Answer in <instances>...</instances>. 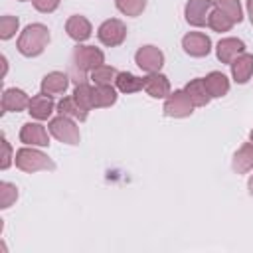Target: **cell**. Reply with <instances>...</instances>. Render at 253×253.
Masks as SVG:
<instances>
[{"label": "cell", "mask_w": 253, "mask_h": 253, "mask_svg": "<svg viewBox=\"0 0 253 253\" xmlns=\"http://www.w3.org/2000/svg\"><path fill=\"white\" fill-rule=\"evenodd\" d=\"M105 63V53L95 47V45H79L73 47L71 53V69H69V77L77 83L87 81V73H91L95 67Z\"/></svg>", "instance_id": "1"}, {"label": "cell", "mask_w": 253, "mask_h": 253, "mask_svg": "<svg viewBox=\"0 0 253 253\" xmlns=\"http://www.w3.org/2000/svg\"><path fill=\"white\" fill-rule=\"evenodd\" d=\"M49 38H51V36H49L47 26H43V24H40V22L28 24V26L22 30V34H20V38H18V42H16V47H18V51H20L24 57H38V55H42L43 49L47 47Z\"/></svg>", "instance_id": "2"}, {"label": "cell", "mask_w": 253, "mask_h": 253, "mask_svg": "<svg viewBox=\"0 0 253 253\" xmlns=\"http://www.w3.org/2000/svg\"><path fill=\"white\" fill-rule=\"evenodd\" d=\"M14 164L16 168H20L22 172H40V170H53L55 168V162L42 150H38L36 146H22L20 150H16V156H14Z\"/></svg>", "instance_id": "3"}, {"label": "cell", "mask_w": 253, "mask_h": 253, "mask_svg": "<svg viewBox=\"0 0 253 253\" xmlns=\"http://www.w3.org/2000/svg\"><path fill=\"white\" fill-rule=\"evenodd\" d=\"M47 130L53 138H57L59 142L63 144H69V146H75L79 144L81 140V134H79V126L75 123V119L71 117H65V115H57L49 121L47 125Z\"/></svg>", "instance_id": "4"}, {"label": "cell", "mask_w": 253, "mask_h": 253, "mask_svg": "<svg viewBox=\"0 0 253 253\" xmlns=\"http://www.w3.org/2000/svg\"><path fill=\"white\" fill-rule=\"evenodd\" d=\"M97 38L107 47H117L126 40V26L119 18H109L97 28Z\"/></svg>", "instance_id": "5"}, {"label": "cell", "mask_w": 253, "mask_h": 253, "mask_svg": "<svg viewBox=\"0 0 253 253\" xmlns=\"http://www.w3.org/2000/svg\"><path fill=\"white\" fill-rule=\"evenodd\" d=\"M194 103L190 101V97L186 95V91L184 89H176V91H172L168 97H166V101H164V115L166 117H172V119H186V117H190L192 113H194Z\"/></svg>", "instance_id": "6"}, {"label": "cell", "mask_w": 253, "mask_h": 253, "mask_svg": "<svg viewBox=\"0 0 253 253\" xmlns=\"http://www.w3.org/2000/svg\"><path fill=\"white\" fill-rule=\"evenodd\" d=\"M213 0H188L184 6V16L186 22L194 28H204L208 26L210 12L213 10Z\"/></svg>", "instance_id": "7"}, {"label": "cell", "mask_w": 253, "mask_h": 253, "mask_svg": "<svg viewBox=\"0 0 253 253\" xmlns=\"http://www.w3.org/2000/svg\"><path fill=\"white\" fill-rule=\"evenodd\" d=\"M134 63L144 73H156L164 65V53L156 45H142L134 53Z\"/></svg>", "instance_id": "8"}, {"label": "cell", "mask_w": 253, "mask_h": 253, "mask_svg": "<svg viewBox=\"0 0 253 253\" xmlns=\"http://www.w3.org/2000/svg\"><path fill=\"white\" fill-rule=\"evenodd\" d=\"M20 142L26 146H47L49 144V130L42 123H24L20 128Z\"/></svg>", "instance_id": "9"}, {"label": "cell", "mask_w": 253, "mask_h": 253, "mask_svg": "<svg viewBox=\"0 0 253 253\" xmlns=\"http://www.w3.org/2000/svg\"><path fill=\"white\" fill-rule=\"evenodd\" d=\"M182 47L190 57H206L211 51V40L202 32H188L182 38Z\"/></svg>", "instance_id": "10"}, {"label": "cell", "mask_w": 253, "mask_h": 253, "mask_svg": "<svg viewBox=\"0 0 253 253\" xmlns=\"http://www.w3.org/2000/svg\"><path fill=\"white\" fill-rule=\"evenodd\" d=\"M241 53H245V43L239 38H221L215 45V55L221 63L231 65V61L235 57H239Z\"/></svg>", "instance_id": "11"}, {"label": "cell", "mask_w": 253, "mask_h": 253, "mask_svg": "<svg viewBox=\"0 0 253 253\" xmlns=\"http://www.w3.org/2000/svg\"><path fill=\"white\" fill-rule=\"evenodd\" d=\"M142 81H144V87H142V89H144L152 99H166V97L172 93L168 77H166L164 73H160V71H156V73H146V77H142Z\"/></svg>", "instance_id": "12"}, {"label": "cell", "mask_w": 253, "mask_h": 253, "mask_svg": "<svg viewBox=\"0 0 253 253\" xmlns=\"http://www.w3.org/2000/svg\"><path fill=\"white\" fill-rule=\"evenodd\" d=\"M65 32H67V36H69L73 42L81 43V42H85V40L91 38L93 26H91V22H89L85 16L73 14V16H69L67 22H65Z\"/></svg>", "instance_id": "13"}, {"label": "cell", "mask_w": 253, "mask_h": 253, "mask_svg": "<svg viewBox=\"0 0 253 253\" xmlns=\"http://www.w3.org/2000/svg\"><path fill=\"white\" fill-rule=\"evenodd\" d=\"M55 103H53V97L45 95V93H40V95H34L30 99V105H28V113L32 119L36 121H47L53 111H55Z\"/></svg>", "instance_id": "14"}, {"label": "cell", "mask_w": 253, "mask_h": 253, "mask_svg": "<svg viewBox=\"0 0 253 253\" xmlns=\"http://www.w3.org/2000/svg\"><path fill=\"white\" fill-rule=\"evenodd\" d=\"M28 105H30V97H28L26 91L16 89V87L4 89V93H2V113H20V111L28 109Z\"/></svg>", "instance_id": "15"}, {"label": "cell", "mask_w": 253, "mask_h": 253, "mask_svg": "<svg viewBox=\"0 0 253 253\" xmlns=\"http://www.w3.org/2000/svg\"><path fill=\"white\" fill-rule=\"evenodd\" d=\"M69 75L63 71H51L42 79V93L49 95V97H57L63 95L69 87Z\"/></svg>", "instance_id": "16"}, {"label": "cell", "mask_w": 253, "mask_h": 253, "mask_svg": "<svg viewBox=\"0 0 253 253\" xmlns=\"http://www.w3.org/2000/svg\"><path fill=\"white\" fill-rule=\"evenodd\" d=\"M231 77H233V81L235 83H239V85H245L249 79H251V75H253V53H241L239 57H235L233 61H231Z\"/></svg>", "instance_id": "17"}, {"label": "cell", "mask_w": 253, "mask_h": 253, "mask_svg": "<svg viewBox=\"0 0 253 253\" xmlns=\"http://www.w3.org/2000/svg\"><path fill=\"white\" fill-rule=\"evenodd\" d=\"M184 91L190 97V101L194 103V107H206L211 101V95H210V91L206 87L204 77H196V79L188 81L186 87H184Z\"/></svg>", "instance_id": "18"}, {"label": "cell", "mask_w": 253, "mask_h": 253, "mask_svg": "<svg viewBox=\"0 0 253 253\" xmlns=\"http://www.w3.org/2000/svg\"><path fill=\"white\" fill-rule=\"evenodd\" d=\"M204 81H206V87H208L211 99H219L229 93V79L221 71H210L204 77Z\"/></svg>", "instance_id": "19"}, {"label": "cell", "mask_w": 253, "mask_h": 253, "mask_svg": "<svg viewBox=\"0 0 253 253\" xmlns=\"http://www.w3.org/2000/svg\"><path fill=\"white\" fill-rule=\"evenodd\" d=\"M57 113L59 115H65V117H71V119H75V121H79V123H83L85 119H87V109H83L77 101H75V97L71 95V97H61L59 101H57Z\"/></svg>", "instance_id": "20"}, {"label": "cell", "mask_w": 253, "mask_h": 253, "mask_svg": "<svg viewBox=\"0 0 253 253\" xmlns=\"http://www.w3.org/2000/svg\"><path fill=\"white\" fill-rule=\"evenodd\" d=\"M231 168H233L237 174H245V172L253 170V142H245V144L233 154Z\"/></svg>", "instance_id": "21"}, {"label": "cell", "mask_w": 253, "mask_h": 253, "mask_svg": "<svg viewBox=\"0 0 253 253\" xmlns=\"http://www.w3.org/2000/svg\"><path fill=\"white\" fill-rule=\"evenodd\" d=\"M117 103V87L93 85V109H105Z\"/></svg>", "instance_id": "22"}, {"label": "cell", "mask_w": 253, "mask_h": 253, "mask_svg": "<svg viewBox=\"0 0 253 253\" xmlns=\"http://www.w3.org/2000/svg\"><path fill=\"white\" fill-rule=\"evenodd\" d=\"M115 87H117L121 93L130 95V93L142 91L144 81H142V77H136V75H132V73H128V71H119V75H117V79H115Z\"/></svg>", "instance_id": "23"}, {"label": "cell", "mask_w": 253, "mask_h": 253, "mask_svg": "<svg viewBox=\"0 0 253 253\" xmlns=\"http://www.w3.org/2000/svg\"><path fill=\"white\" fill-rule=\"evenodd\" d=\"M117 75H119V71H117L113 65L103 63V65L95 67V69L89 73V79H91L93 85H113L115 79H117Z\"/></svg>", "instance_id": "24"}, {"label": "cell", "mask_w": 253, "mask_h": 253, "mask_svg": "<svg viewBox=\"0 0 253 253\" xmlns=\"http://www.w3.org/2000/svg\"><path fill=\"white\" fill-rule=\"evenodd\" d=\"M233 26L235 24L231 22V18L225 12H221L217 6H213V10L210 12V18H208V28H211L213 32L223 34V32H229Z\"/></svg>", "instance_id": "25"}, {"label": "cell", "mask_w": 253, "mask_h": 253, "mask_svg": "<svg viewBox=\"0 0 253 253\" xmlns=\"http://www.w3.org/2000/svg\"><path fill=\"white\" fill-rule=\"evenodd\" d=\"M73 97L83 109H87V111L93 109V85L91 83H87V81L77 83L73 89Z\"/></svg>", "instance_id": "26"}, {"label": "cell", "mask_w": 253, "mask_h": 253, "mask_svg": "<svg viewBox=\"0 0 253 253\" xmlns=\"http://www.w3.org/2000/svg\"><path fill=\"white\" fill-rule=\"evenodd\" d=\"M213 4H215L221 12H225V14L231 18L233 24H239V22L243 20V8H241L239 0H213Z\"/></svg>", "instance_id": "27"}, {"label": "cell", "mask_w": 253, "mask_h": 253, "mask_svg": "<svg viewBox=\"0 0 253 253\" xmlns=\"http://www.w3.org/2000/svg\"><path fill=\"white\" fill-rule=\"evenodd\" d=\"M115 6L121 14L125 16H130V18H136L144 12L146 8V0H115Z\"/></svg>", "instance_id": "28"}, {"label": "cell", "mask_w": 253, "mask_h": 253, "mask_svg": "<svg viewBox=\"0 0 253 253\" xmlns=\"http://www.w3.org/2000/svg\"><path fill=\"white\" fill-rule=\"evenodd\" d=\"M18 28H20V20L16 16H10V14L2 16L0 18V40L6 42L10 38H14L16 32H18Z\"/></svg>", "instance_id": "29"}, {"label": "cell", "mask_w": 253, "mask_h": 253, "mask_svg": "<svg viewBox=\"0 0 253 253\" xmlns=\"http://www.w3.org/2000/svg\"><path fill=\"white\" fill-rule=\"evenodd\" d=\"M18 200V188L12 182H0V208L8 210Z\"/></svg>", "instance_id": "30"}, {"label": "cell", "mask_w": 253, "mask_h": 253, "mask_svg": "<svg viewBox=\"0 0 253 253\" xmlns=\"http://www.w3.org/2000/svg\"><path fill=\"white\" fill-rule=\"evenodd\" d=\"M14 156H16V154H12L10 142H8L6 136L2 134V160H0V168H2V170H8V168L12 166V162H14Z\"/></svg>", "instance_id": "31"}, {"label": "cell", "mask_w": 253, "mask_h": 253, "mask_svg": "<svg viewBox=\"0 0 253 253\" xmlns=\"http://www.w3.org/2000/svg\"><path fill=\"white\" fill-rule=\"evenodd\" d=\"M59 2H61V0H32L34 8H36L38 12H42V14H51V12H55L57 6H59Z\"/></svg>", "instance_id": "32"}, {"label": "cell", "mask_w": 253, "mask_h": 253, "mask_svg": "<svg viewBox=\"0 0 253 253\" xmlns=\"http://www.w3.org/2000/svg\"><path fill=\"white\" fill-rule=\"evenodd\" d=\"M247 16H249V22L253 24V0H247Z\"/></svg>", "instance_id": "33"}, {"label": "cell", "mask_w": 253, "mask_h": 253, "mask_svg": "<svg viewBox=\"0 0 253 253\" xmlns=\"http://www.w3.org/2000/svg\"><path fill=\"white\" fill-rule=\"evenodd\" d=\"M247 188H249V194L253 196V174L249 176V182H247Z\"/></svg>", "instance_id": "34"}, {"label": "cell", "mask_w": 253, "mask_h": 253, "mask_svg": "<svg viewBox=\"0 0 253 253\" xmlns=\"http://www.w3.org/2000/svg\"><path fill=\"white\" fill-rule=\"evenodd\" d=\"M249 138H251V142H253V128H251V132H249Z\"/></svg>", "instance_id": "35"}, {"label": "cell", "mask_w": 253, "mask_h": 253, "mask_svg": "<svg viewBox=\"0 0 253 253\" xmlns=\"http://www.w3.org/2000/svg\"><path fill=\"white\" fill-rule=\"evenodd\" d=\"M20 2H28V0H20Z\"/></svg>", "instance_id": "36"}]
</instances>
